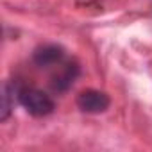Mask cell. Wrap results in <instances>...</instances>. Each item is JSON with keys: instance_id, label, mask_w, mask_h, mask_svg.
<instances>
[{"instance_id": "obj_1", "label": "cell", "mask_w": 152, "mask_h": 152, "mask_svg": "<svg viewBox=\"0 0 152 152\" xmlns=\"http://www.w3.org/2000/svg\"><path fill=\"white\" fill-rule=\"evenodd\" d=\"M18 104L36 118L48 116L56 111V102L50 95H47L43 90L34 86H20L18 90Z\"/></svg>"}, {"instance_id": "obj_2", "label": "cell", "mask_w": 152, "mask_h": 152, "mask_svg": "<svg viewBox=\"0 0 152 152\" xmlns=\"http://www.w3.org/2000/svg\"><path fill=\"white\" fill-rule=\"evenodd\" d=\"M79 73H81V66H79L77 61H75V59H64L59 64L57 72L52 75V79H50L52 91H56V93H66L73 86V83L77 81Z\"/></svg>"}, {"instance_id": "obj_3", "label": "cell", "mask_w": 152, "mask_h": 152, "mask_svg": "<svg viewBox=\"0 0 152 152\" xmlns=\"http://www.w3.org/2000/svg\"><path fill=\"white\" fill-rule=\"evenodd\" d=\"M75 102H77V107L86 115H100L107 111V107L111 106L109 95L100 90H93V88L81 91Z\"/></svg>"}, {"instance_id": "obj_4", "label": "cell", "mask_w": 152, "mask_h": 152, "mask_svg": "<svg viewBox=\"0 0 152 152\" xmlns=\"http://www.w3.org/2000/svg\"><path fill=\"white\" fill-rule=\"evenodd\" d=\"M66 57V50L57 43H45L34 48L32 52V63L38 68H50L59 66Z\"/></svg>"}, {"instance_id": "obj_5", "label": "cell", "mask_w": 152, "mask_h": 152, "mask_svg": "<svg viewBox=\"0 0 152 152\" xmlns=\"http://www.w3.org/2000/svg\"><path fill=\"white\" fill-rule=\"evenodd\" d=\"M18 90L20 84L15 81H6L2 88V106H0V122H7V118L13 113L15 107V99L18 100Z\"/></svg>"}]
</instances>
